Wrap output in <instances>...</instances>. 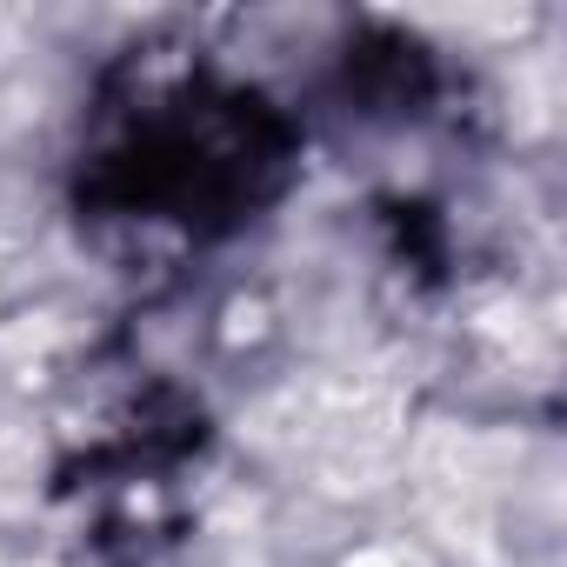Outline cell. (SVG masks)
<instances>
[{
  "mask_svg": "<svg viewBox=\"0 0 567 567\" xmlns=\"http://www.w3.org/2000/svg\"><path fill=\"white\" fill-rule=\"evenodd\" d=\"M174 121H154L134 147L114 154L121 200L127 207H161L174 220L200 214H234L254 207V194L280 167V127L260 101L227 94V101H174Z\"/></svg>",
  "mask_w": 567,
  "mask_h": 567,
  "instance_id": "6da1fadb",
  "label": "cell"
}]
</instances>
